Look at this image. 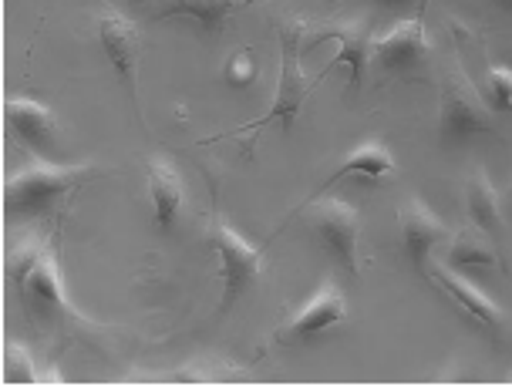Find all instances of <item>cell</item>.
Masks as SVG:
<instances>
[{
  "label": "cell",
  "mask_w": 512,
  "mask_h": 387,
  "mask_svg": "<svg viewBox=\"0 0 512 387\" xmlns=\"http://www.w3.org/2000/svg\"><path fill=\"white\" fill-rule=\"evenodd\" d=\"M7 280L21 297L24 313L41 327H61L64 317H75L61 287V270L41 243H24L7 256Z\"/></svg>",
  "instance_id": "6da1fadb"
},
{
  "label": "cell",
  "mask_w": 512,
  "mask_h": 387,
  "mask_svg": "<svg viewBox=\"0 0 512 387\" xmlns=\"http://www.w3.org/2000/svg\"><path fill=\"white\" fill-rule=\"evenodd\" d=\"M88 179L85 169H71V165L41 162L34 169H24L4 182V216L7 219H34L44 216L58 199L75 192Z\"/></svg>",
  "instance_id": "7a4b0ae2"
},
{
  "label": "cell",
  "mask_w": 512,
  "mask_h": 387,
  "mask_svg": "<svg viewBox=\"0 0 512 387\" xmlns=\"http://www.w3.org/2000/svg\"><path fill=\"white\" fill-rule=\"evenodd\" d=\"M300 31H304V27H287V31L280 34V41H283V68H280L277 101L270 105V112L260 115L250 125H240V128H233V132L216 135V138H233V135H243V132H260V128L270 125V122H280L283 132H290V128H294V118L304 112L310 91L317 88L320 78H327V75H320V78H307L304 75V68H300V51H304V48H300ZM216 138H206V142H216Z\"/></svg>",
  "instance_id": "3957f363"
},
{
  "label": "cell",
  "mask_w": 512,
  "mask_h": 387,
  "mask_svg": "<svg viewBox=\"0 0 512 387\" xmlns=\"http://www.w3.org/2000/svg\"><path fill=\"white\" fill-rule=\"evenodd\" d=\"M209 243H213L219 263H223V303H219V317H226L236 307V300L253 290L256 276H260L263 250L236 233L233 226L219 223V219L209 229Z\"/></svg>",
  "instance_id": "277c9868"
},
{
  "label": "cell",
  "mask_w": 512,
  "mask_h": 387,
  "mask_svg": "<svg viewBox=\"0 0 512 387\" xmlns=\"http://www.w3.org/2000/svg\"><path fill=\"white\" fill-rule=\"evenodd\" d=\"M492 132H496V125L489 118V108L472 91L465 71L455 68L442 81V115H438V135H442V142L455 145V142H469L472 135H492Z\"/></svg>",
  "instance_id": "5b68a950"
},
{
  "label": "cell",
  "mask_w": 512,
  "mask_h": 387,
  "mask_svg": "<svg viewBox=\"0 0 512 387\" xmlns=\"http://www.w3.org/2000/svg\"><path fill=\"white\" fill-rule=\"evenodd\" d=\"M310 226L320 243L331 250V256L344 266V273L358 276V243H361V213L351 202L341 199H320L310 206Z\"/></svg>",
  "instance_id": "8992f818"
},
{
  "label": "cell",
  "mask_w": 512,
  "mask_h": 387,
  "mask_svg": "<svg viewBox=\"0 0 512 387\" xmlns=\"http://www.w3.org/2000/svg\"><path fill=\"white\" fill-rule=\"evenodd\" d=\"M4 122L24 149H31L41 162H58L61 155V128L44 105L31 98H7Z\"/></svg>",
  "instance_id": "52a82bcc"
},
{
  "label": "cell",
  "mask_w": 512,
  "mask_h": 387,
  "mask_svg": "<svg viewBox=\"0 0 512 387\" xmlns=\"http://www.w3.org/2000/svg\"><path fill=\"white\" fill-rule=\"evenodd\" d=\"M320 41H337V58L327 64V71L334 68H347V85H351V95H358L364 85V75L371 68V51H374V34L368 31V24H324L320 31H314L307 38L304 48H314ZM324 71V75H327Z\"/></svg>",
  "instance_id": "ba28073f"
},
{
  "label": "cell",
  "mask_w": 512,
  "mask_h": 387,
  "mask_svg": "<svg viewBox=\"0 0 512 387\" xmlns=\"http://www.w3.org/2000/svg\"><path fill=\"white\" fill-rule=\"evenodd\" d=\"M428 38H425V21L418 11L411 21H401L395 31L384 34L381 41H374L371 64L384 75H415L418 68L428 61Z\"/></svg>",
  "instance_id": "9c48e42d"
},
{
  "label": "cell",
  "mask_w": 512,
  "mask_h": 387,
  "mask_svg": "<svg viewBox=\"0 0 512 387\" xmlns=\"http://www.w3.org/2000/svg\"><path fill=\"white\" fill-rule=\"evenodd\" d=\"M398 219H401V243H405L408 263L415 266V273L425 276L428 263H432L435 246H442L448 239V229H445L442 219H438L432 209L418 199L405 202Z\"/></svg>",
  "instance_id": "30bf717a"
},
{
  "label": "cell",
  "mask_w": 512,
  "mask_h": 387,
  "mask_svg": "<svg viewBox=\"0 0 512 387\" xmlns=\"http://www.w3.org/2000/svg\"><path fill=\"white\" fill-rule=\"evenodd\" d=\"M344 317H347L344 293L337 290L334 283H327V287H320L314 297L307 300V307H300L294 317H290L287 324L280 327L277 344H297V340L324 334L327 327L341 324Z\"/></svg>",
  "instance_id": "8fae6325"
},
{
  "label": "cell",
  "mask_w": 512,
  "mask_h": 387,
  "mask_svg": "<svg viewBox=\"0 0 512 387\" xmlns=\"http://www.w3.org/2000/svg\"><path fill=\"white\" fill-rule=\"evenodd\" d=\"M98 41L112 61V68L118 71L122 85L128 91V98L135 101V71H139V54H142V34L128 17L122 14H105L98 21Z\"/></svg>",
  "instance_id": "7c38bea8"
},
{
  "label": "cell",
  "mask_w": 512,
  "mask_h": 387,
  "mask_svg": "<svg viewBox=\"0 0 512 387\" xmlns=\"http://www.w3.org/2000/svg\"><path fill=\"white\" fill-rule=\"evenodd\" d=\"M425 276L432 283H438L448 297H452L459 307L469 313V317L475 320L479 327H486V330H492V334H499L502 327H506V317H502V310L492 303L486 293L482 290H475L469 280H462L459 276V270H452V266H442V263H428V270H425Z\"/></svg>",
  "instance_id": "4fadbf2b"
},
{
  "label": "cell",
  "mask_w": 512,
  "mask_h": 387,
  "mask_svg": "<svg viewBox=\"0 0 512 387\" xmlns=\"http://www.w3.org/2000/svg\"><path fill=\"white\" fill-rule=\"evenodd\" d=\"M250 0H155L152 21H192L206 34H219L226 21Z\"/></svg>",
  "instance_id": "5bb4252c"
},
{
  "label": "cell",
  "mask_w": 512,
  "mask_h": 387,
  "mask_svg": "<svg viewBox=\"0 0 512 387\" xmlns=\"http://www.w3.org/2000/svg\"><path fill=\"white\" fill-rule=\"evenodd\" d=\"M149 192H152V209H155V229L169 233L176 226V216L182 209V179L172 169L169 159L149 162Z\"/></svg>",
  "instance_id": "9a60e30c"
},
{
  "label": "cell",
  "mask_w": 512,
  "mask_h": 387,
  "mask_svg": "<svg viewBox=\"0 0 512 387\" xmlns=\"http://www.w3.org/2000/svg\"><path fill=\"white\" fill-rule=\"evenodd\" d=\"M448 266H452V270H496V273L506 270L499 260V250H496V243H492V236L482 233L479 226L462 229V233L452 236V246H448Z\"/></svg>",
  "instance_id": "2e32d148"
},
{
  "label": "cell",
  "mask_w": 512,
  "mask_h": 387,
  "mask_svg": "<svg viewBox=\"0 0 512 387\" xmlns=\"http://www.w3.org/2000/svg\"><path fill=\"white\" fill-rule=\"evenodd\" d=\"M465 213H469L472 226H479L482 233L496 236L502 229V209H499V192L489 182L486 172H472L465 182Z\"/></svg>",
  "instance_id": "e0dca14e"
},
{
  "label": "cell",
  "mask_w": 512,
  "mask_h": 387,
  "mask_svg": "<svg viewBox=\"0 0 512 387\" xmlns=\"http://www.w3.org/2000/svg\"><path fill=\"white\" fill-rule=\"evenodd\" d=\"M395 172V159H391V152L384 149L381 142H364L361 149H354L347 159L341 162V169H337L331 179L324 182V189L320 192H327V186H337L341 179H347V175H364V179H384V175H391Z\"/></svg>",
  "instance_id": "ac0fdd59"
},
{
  "label": "cell",
  "mask_w": 512,
  "mask_h": 387,
  "mask_svg": "<svg viewBox=\"0 0 512 387\" xmlns=\"http://www.w3.org/2000/svg\"><path fill=\"white\" fill-rule=\"evenodd\" d=\"M4 381L7 384H34L31 357H27L17 344H7L4 347Z\"/></svg>",
  "instance_id": "d6986e66"
},
{
  "label": "cell",
  "mask_w": 512,
  "mask_h": 387,
  "mask_svg": "<svg viewBox=\"0 0 512 387\" xmlns=\"http://www.w3.org/2000/svg\"><path fill=\"white\" fill-rule=\"evenodd\" d=\"M489 98L492 105L499 108V112H512V71L502 68V64H496V68H489Z\"/></svg>",
  "instance_id": "ffe728a7"
},
{
  "label": "cell",
  "mask_w": 512,
  "mask_h": 387,
  "mask_svg": "<svg viewBox=\"0 0 512 387\" xmlns=\"http://www.w3.org/2000/svg\"><path fill=\"white\" fill-rule=\"evenodd\" d=\"M256 78V61H253V51H240L233 54L230 64H226V81L233 88H250Z\"/></svg>",
  "instance_id": "44dd1931"
},
{
  "label": "cell",
  "mask_w": 512,
  "mask_h": 387,
  "mask_svg": "<svg viewBox=\"0 0 512 387\" xmlns=\"http://www.w3.org/2000/svg\"><path fill=\"white\" fill-rule=\"evenodd\" d=\"M135 4H155V0H135Z\"/></svg>",
  "instance_id": "7402d4cb"
},
{
  "label": "cell",
  "mask_w": 512,
  "mask_h": 387,
  "mask_svg": "<svg viewBox=\"0 0 512 387\" xmlns=\"http://www.w3.org/2000/svg\"><path fill=\"white\" fill-rule=\"evenodd\" d=\"M327 4H337V0H327ZM381 4H391V0H381Z\"/></svg>",
  "instance_id": "603a6c76"
},
{
  "label": "cell",
  "mask_w": 512,
  "mask_h": 387,
  "mask_svg": "<svg viewBox=\"0 0 512 387\" xmlns=\"http://www.w3.org/2000/svg\"><path fill=\"white\" fill-rule=\"evenodd\" d=\"M506 4H509V7H512V0H506Z\"/></svg>",
  "instance_id": "cb8c5ba5"
}]
</instances>
